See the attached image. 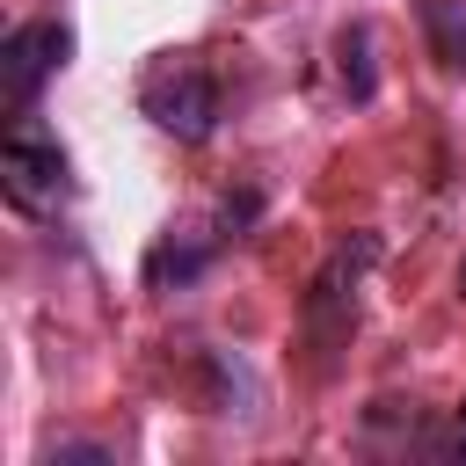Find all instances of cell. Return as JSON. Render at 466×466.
<instances>
[{"label": "cell", "instance_id": "1", "mask_svg": "<svg viewBox=\"0 0 466 466\" xmlns=\"http://www.w3.org/2000/svg\"><path fill=\"white\" fill-rule=\"evenodd\" d=\"M0 189H7L15 211L58 218L66 197H73V160H66V146H58L51 131H36V124H15L7 146H0Z\"/></svg>", "mask_w": 466, "mask_h": 466}, {"label": "cell", "instance_id": "2", "mask_svg": "<svg viewBox=\"0 0 466 466\" xmlns=\"http://www.w3.org/2000/svg\"><path fill=\"white\" fill-rule=\"evenodd\" d=\"M138 109H146L167 138L204 146V138L218 131V80H211L197 58H160V66L138 80Z\"/></svg>", "mask_w": 466, "mask_h": 466}, {"label": "cell", "instance_id": "3", "mask_svg": "<svg viewBox=\"0 0 466 466\" xmlns=\"http://www.w3.org/2000/svg\"><path fill=\"white\" fill-rule=\"evenodd\" d=\"M73 66V22H58V15H44V22H22V29H7V44H0V87H7V102L29 116V102L58 80Z\"/></svg>", "mask_w": 466, "mask_h": 466}, {"label": "cell", "instance_id": "4", "mask_svg": "<svg viewBox=\"0 0 466 466\" xmlns=\"http://www.w3.org/2000/svg\"><path fill=\"white\" fill-rule=\"evenodd\" d=\"M371 262H379V240L357 233V240H342V248L328 255V269L313 277V291H306V320H313L320 342H342V335L357 328V277H364Z\"/></svg>", "mask_w": 466, "mask_h": 466}, {"label": "cell", "instance_id": "5", "mask_svg": "<svg viewBox=\"0 0 466 466\" xmlns=\"http://www.w3.org/2000/svg\"><path fill=\"white\" fill-rule=\"evenodd\" d=\"M335 58H342V87H350V102H371L379 73H371V29H364V22H350V29L335 36Z\"/></svg>", "mask_w": 466, "mask_h": 466}, {"label": "cell", "instance_id": "6", "mask_svg": "<svg viewBox=\"0 0 466 466\" xmlns=\"http://www.w3.org/2000/svg\"><path fill=\"white\" fill-rule=\"evenodd\" d=\"M211 248H218V233H211V240H182V248H175V240H160V248H153V262H146V277H153V284H189V277L211 262Z\"/></svg>", "mask_w": 466, "mask_h": 466}, {"label": "cell", "instance_id": "7", "mask_svg": "<svg viewBox=\"0 0 466 466\" xmlns=\"http://www.w3.org/2000/svg\"><path fill=\"white\" fill-rule=\"evenodd\" d=\"M422 22H430V44L444 66H466V0H422Z\"/></svg>", "mask_w": 466, "mask_h": 466}, {"label": "cell", "instance_id": "8", "mask_svg": "<svg viewBox=\"0 0 466 466\" xmlns=\"http://www.w3.org/2000/svg\"><path fill=\"white\" fill-rule=\"evenodd\" d=\"M415 451H422V459H466V408H451L444 422H430V430L415 437Z\"/></svg>", "mask_w": 466, "mask_h": 466}, {"label": "cell", "instance_id": "9", "mask_svg": "<svg viewBox=\"0 0 466 466\" xmlns=\"http://www.w3.org/2000/svg\"><path fill=\"white\" fill-rule=\"evenodd\" d=\"M44 466H116V451L87 444V437H66V444H44Z\"/></svg>", "mask_w": 466, "mask_h": 466}, {"label": "cell", "instance_id": "10", "mask_svg": "<svg viewBox=\"0 0 466 466\" xmlns=\"http://www.w3.org/2000/svg\"><path fill=\"white\" fill-rule=\"evenodd\" d=\"M459 291H466V262H459Z\"/></svg>", "mask_w": 466, "mask_h": 466}]
</instances>
